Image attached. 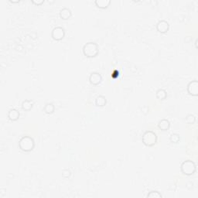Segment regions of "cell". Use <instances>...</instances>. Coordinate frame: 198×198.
<instances>
[{"mask_svg": "<svg viewBox=\"0 0 198 198\" xmlns=\"http://www.w3.org/2000/svg\"><path fill=\"white\" fill-rule=\"evenodd\" d=\"M98 46L94 42L87 43L83 47V53L87 57H94L98 55Z\"/></svg>", "mask_w": 198, "mask_h": 198, "instance_id": "6da1fadb", "label": "cell"}, {"mask_svg": "<svg viewBox=\"0 0 198 198\" xmlns=\"http://www.w3.org/2000/svg\"><path fill=\"white\" fill-rule=\"evenodd\" d=\"M34 140L30 136H23L19 142V146L20 149L24 152H30L34 148Z\"/></svg>", "mask_w": 198, "mask_h": 198, "instance_id": "7a4b0ae2", "label": "cell"}, {"mask_svg": "<svg viewBox=\"0 0 198 198\" xmlns=\"http://www.w3.org/2000/svg\"><path fill=\"white\" fill-rule=\"evenodd\" d=\"M180 169L183 174L190 176L196 172V165L193 161L186 160L181 164Z\"/></svg>", "mask_w": 198, "mask_h": 198, "instance_id": "3957f363", "label": "cell"}, {"mask_svg": "<svg viewBox=\"0 0 198 198\" xmlns=\"http://www.w3.org/2000/svg\"><path fill=\"white\" fill-rule=\"evenodd\" d=\"M157 142L156 134L153 131H146L142 135V142L147 146L155 145Z\"/></svg>", "mask_w": 198, "mask_h": 198, "instance_id": "277c9868", "label": "cell"}, {"mask_svg": "<svg viewBox=\"0 0 198 198\" xmlns=\"http://www.w3.org/2000/svg\"><path fill=\"white\" fill-rule=\"evenodd\" d=\"M65 36V32L63 28L61 26L55 27L51 33V37L55 40H61L63 39Z\"/></svg>", "mask_w": 198, "mask_h": 198, "instance_id": "5b68a950", "label": "cell"}, {"mask_svg": "<svg viewBox=\"0 0 198 198\" xmlns=\"http://www.w3.org/2000/svg\"><path fill=\"white\" fill-rule=\"evenodd\" d=\"M170 29V24L166 20H160L156 24V30L157 31L161 33V34H165Z\"/></svg>", "mask_w": 198, "mask_h": 198, "instance_id": "8992f818", "label": "cell"}, {"mask_svg": "<svg viewBox=\"0 0 198 198\" xmlns=\"http://www.w3.org/2000/svg\"><path fill=\"white\" fill-rule=\"evenodd\" d=\"M187 91L193 96H197L198 94V82L197 80H193L189 83L187 86Z\"/></svg>", "mask_w": 198, "mask_h": 198, "instance_id": "52a82bcc", "label": "cell"}, {"mask_svg": "<svg viewBox=\"0 0 198 198\" xmlns=\"http://www.w3.org/2000/svg\"><path fill=\"white\" fill-rule=\"evenodd\" d=\"M102 75L98 72H93L91 74L90 77H89V81L91 84L94 85H98L102 82Z\"/></svg>", "mask_w": 198, "mask_h": 198, "instance_id": "ba28073f", "label": "cell"}, {"mask_svg": "<svg viewBox=\"0 0 198 198\" xmlns=\"http://www.w3.org/2000/svg\"><path fill=\"white\" fill-rule=\"evenodd\" d=\"M8 118L11 121H16L18 118H20V112L16 108H12L9 111Z\"/></svg>", "mask_w": 198, "mask_h": 198, "instance_id": "9c48e42d", "label": "cell"}, {"mask_svg": "<svg viewBox=\"0 0 198 198\" xmlns=\"http://www.w3.org/2000/svg\"><path fill=\"white\" fill-rule=\"evenodd\" d=\"M60 16H61L63 20H68L71 16V11L70 9L64 7L60 11Z\"/></svg>", "mask_w": 198, "mask_h": 198, "instance_id": "30bf717a", "label": "cell"}, {"mask_svg": "<svg viewBox=\"0 0 198 198\" xmlns=\"http://www.w3.org/2000/svg\"><path fill=\"white\" fill-rule=\"evenodd\" d=\"M170 123L169 122V120L167 119H162L160 120L158 123V127L159 129L163 130V131H167L170 129Z\"/></svg>", "mask_w": 198, "mask_h": 198, "instance_id": "8fae6325", "label": "cell"}, {"mask_svg": "<svg viewBox=\"0 0 198 198\" xmlns=\"http://www.w3.org/2000/svg\"><path fill=\"white\" fill-rule=\"evenodd\" d=\"M34 107V102L31 100H25L22 103V108L25 111H30Z\"/></svg>", "mask_w": 198, "mask_h": 198, "instance_id": "7c38bea8", "label": "cell"}, {"mask_svg": "<svg viewBox=\"0 0 198 198\" xmlns=\"http://www.w3.org/2000/svg\"><path fill=\"white\" fill-rule=\"evenodd\" d=\"M111 2L110 0H96L95 1V4L98 7L102 9L107 8L108 6L110 5Z\"/></svg>", "mask_w": 198, "mask_h": 198, "instance_id": "4fadbf2b", "label": "cell"}, {"mask_svg": "<svg viewBox=\"0 0 198 198\" xmlns=\"http://www.w3.org/2000/svg\"><path fill=\"white\" fill-rule=\"evenodd\" d=\"M106 101L105 98L104 96H102V95H99V96L95 98V104L98 107H103L106 104Z\"/></svg>", "mask_w": 198, "mask_h": 198, "instance_id": "5bb4252c", "label": "cell"}, {"mask_svg": "<svg viewBox=\"0 0 198 198\" xmlns=\"http://www.w3.org/2000/svg\"><path fill=\"white\" fill-rule=\"evenodd\" d=\"M156 98H158V99H159V100H164L165 98H167V93L164 89H159V90L156 91Z\"/></svg>", "mask_w": 198, "mask_h": 198, "instance_id": "9a60e30c", "label": "cell"}, {"mask_svg": "<svg viewBox=\"0 0 198 198\" xmlns=\"http://www.w3.org/2000/svg\"><path fill=\"white\" fill-rule=\"evenodd\" d=\"M43 110H44V112L47 114H52L53 113L55 110V107L52 103H47L46 104V105L44 106V108H43Z\"/></svg>", "mask_w": 198, "mask_h": 198, "instance_id": "2e32d148", "label": "cell"}, {"mask_svg": "<svg viewBox=\"0 0 198 198\" xmlns=\"http://www.w3.org/2000/svg\"><path fill=\"white\" fill-rule=\"evenodd\" d=\"M180 135L177 133H173L170 137V140L172 143H178L180 142Z\"/></svg>", "mask_w": 198, "mask_h": 198, "instance_id": "e0dca14e", "label": "cell"}, {"mask_svg": "<svg viewBox=\"0 0 198 198\" xmlns=\"http://www.w3.org/2000/svg\"><path fill=\"white\" fill-rule=\"evenodd\" d=\"M147 197H149V198H161V197H162V195H161V194H159L158 191H156V190H153V191H151V192L148 194Z\"/></svg>", "mask_w": 198, "mask_h": 198, "instance_id": "ac0fdd59", "label": "cell"}, {"mask_svg": "<svg viewBox=\"0 0 198 198\" xmlns=\"http://www.w3.org/2000/svg\"><path fill=\"white\" fill-rule=\"evenodd\" d=\"M196 121V117L194 115H188L186 117V122L188 124H194Z\"/></svg>", "mask_w": 198, "mask_h": 198, "instance_id": "d6986e66", "label": "cell"}, {"mask_svg": "<svg viewBox=\"0 0 198 198\" xmlns=\"http://www.w3.org/2000/svg\"><path fill=\"white\" fill-rule=\"evenodd\" d=\"M62 175H63L64 177L67 178V177H69L71 176V171L68 170H64L63 171V173H62Z\"/></svg>", "mask_w": 198, "mask_h": 198, "instance_id": "ffe728a7", "label": "cell"}, {"mask_svg": "<svg viewBox=\"0 0 198 198\" xmlns=\"http://www.w3.org/2000/svg\"><path fill=\"white\" fill-rule=\"evenodd\" d=\"M32 2H33V3H34V4H36V5H41L42 3H43V0H40V1H36V0H33Z\"/></svg>", "mask_w": 198, "mask_h": 198, "instance_id": "44dd1931", "label": "cell"}, {"mask_svg": "<svg viewBox=\"0 0 198 198\" xmlns=\"http://www.w3.org/2000/svg\"><path fill=\"white\" fill-rule=\"evenodd\" d=\"M10 2H19L20 1H12V0H10Z\"/></svg>", "mask_w": 198, "mask_h": 198, "instance_id": "7402d4cb", "label": "cell"}]
</instances>
